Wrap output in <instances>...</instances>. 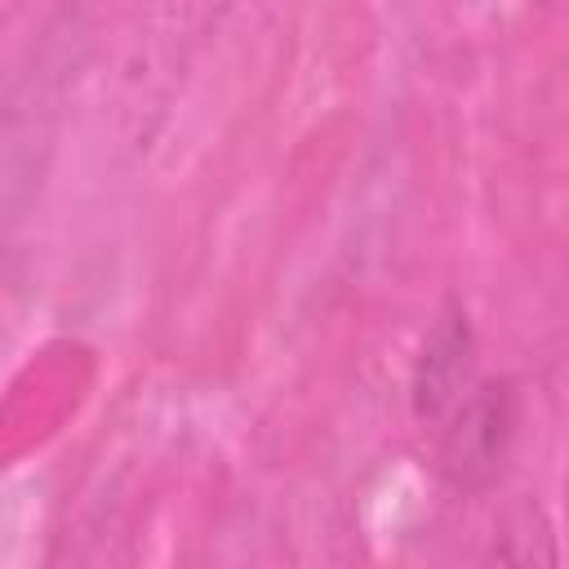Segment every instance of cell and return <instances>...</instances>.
<instances>
[{
  "label": "cell",
  "instance_id": "2",
  "mask_svg": "<svg viewBox=\"0 0 569 569\" xmlns=\"http://www.w3.org/2000/svg\"><path fill=\"white\" fill-rule=\"evenodd\" d=\"M476 333H471V320L462 311V302H445L440 316L431 320L422 347H418V360H413V413L427 422L436 418H449L453 405L476 387Z\"/></svg>",
  "mask_w": 569,
  "mask_h": 569
},
{
  "label": "cell",
  "instance_id": "1",
  "mask_svg": "<svg viewBox=\"0 0 569 569\" xmlns=\"http://www.w3.org/2000/svg\"><path fill=\"white\" fill-rule=\"evenodd\" d=\"M520 436V391L511 378H480L445 418L436 467L462 493H485L511 462Z\"/></svg>",
  "mask_w": 569,
  "mask_h": 569
},
{
  "label": "cell",
  "instance_id": "4",
  "mask_svg": "<svg viewBox=\"0 0 569 569\" xmlns=\"http://www.w3.org/2000/svg\"><path fill=\"white\" fill-rule=\"evenodd\" d=\"M565 493H569V489H565Z\"/></svg>",
  "mask_w": 569,
  "mask_h": 569
},
{
  "label": "cell",
  "instance_id": "3",
  "mask_svg": "<svg viewBox=\"0 0 569 569\" xmlns=\"http://www.w3.org/2000/svg\"><path fill=\"white\" fill-rule=\"evenodd\" d=\"M480 569H560V547L538 498L520 493L498 511Z\"/></svg>",
  "mask_w": 569,
  "mask_h": 569
}]
</instances>
